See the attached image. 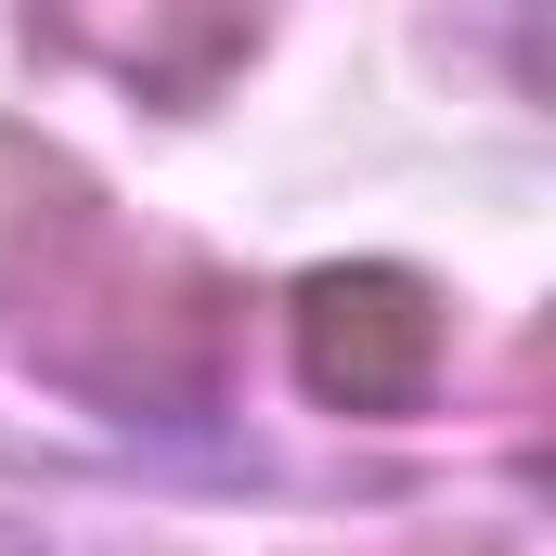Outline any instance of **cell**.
I'll use <instances>...</instances> for the list:
<instances>
[{
	"instance_id": "cell-1",
	"label": "cell",
	"mask_w": 556,
	"mask_h": 556,
	"mask_svg": "<svg viewBox=\"0 0 556 556\" xmlns=\"http://www.w3.org/2000/svg\"><path fill=\"white\" fill-rule=\"evenodd\" d=\"M26 363L104 415H194L220 389V337H233V285L168 247H117L104 220L52 260V285L26 298Z\"/></svg>"
},
{
	"instance_id": "cell-5",
	"label": "cell",
	"mask_w": 556,
	"mask_h": 556,
	"mask_svg": "<svg viewBox=\"0 0 556 556\" xmlns=\"http://www.w3.org/2000/svg\"><path fill=\"white\" fill-rule=\"evenodd\" d=\"M39 13H65V0H39Z\"/></svg>"
},
{
	"instance_id": "cell-3",
	"label": "cell",
	"mask_w": 556,
	"mask_h": 556,
	"mask_svg": "<svg viewBox=\"0 0 556 556\" xmlns=\"http://www.w3.org/2000/svg\"><path fill=\"white\" fill-rule=\"evenodd\" d=\"M78 233H91V181L52 168L39 142H0V324H26V298L52 285Z\"/></svg>"
},
{
	"instance_id": "cell-4",
	"label": "cell",
	"mask_w": 556,
	"mask_h": 556,
	"mask_svg": "<svg viewBox=\"0 0 556 556\" xmlns=\"http://www.w3.org/2000/svg\"><path fill=\"white\" fill-rule=\"evenodd\" d=\"M247 26H260V0H168V39H155V78L168 91H207L233 52H247Z\"/></svg>"
},
{
	"instance_id": "cell-2",
	"label": "cell",
	"mask_w": 556,
	"mask_h": 556,
	"mask_svg": "<svg viewBox=\"0 0 556 556\" xmlns=\"http://www.w3.org/2000/svg\"><path fill=\"white\" fill-rule=\"evenodd\" d=\"M298 376L324 415H415L440 376V298L415 273H311L298 285Z\"/></svg>"
}]
</instances>
